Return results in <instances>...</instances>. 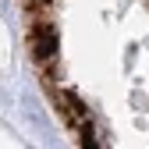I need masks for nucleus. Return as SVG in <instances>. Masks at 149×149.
Here are the masks:
<instances>
[{
  "mask_svg": "<svg viewBox=\"0 0 149 149\" xmlns=\"http://www.w3.org/2000/svg\"><path fill=\"white\" fill-rule=\"evenodd\" d=\"M32 39V53L39 64H50V57L57 53V32H53V22H46V14H36V22L29 29Z\"/></svg>",
  "mask_w": 149,
  "mask_h": 149,
  "instance_id": "f257e3e1",
  "label": "nucleus"
}]
</instances>
